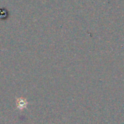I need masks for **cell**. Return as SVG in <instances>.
<instances>
[{
    "mask_svg": "<svg viewBox=\"0 0 124 124\" xmlns=\"http://www.w3.org/2000/svg\"><path fill=\"white\" fill-rule=\"evenodd\" d=\"M6 15H7V12L5 11V10L0 9V17H5Z\"/></svg>",
    "mask_w": 124,
    "mask_h": 124,
    "instance_id": "cell-2",
    "label": "cell"
},
{
    "mask_svg": "<svg viewBox=\"0 0 124 124\" xmlns=\"http://www.w3.org/2000/svg\"><path fill=\"white\" fill-rule=\"evenodd\" d=\"M26 101L24 99H18V101H17V106H18V108L23 109V107H26Z\"/></svg>",
    "mask_w": 124,
    "mask_h": 124,
    "instance_id": "cell-1",
    "label": "cell"
}]
</instances>
